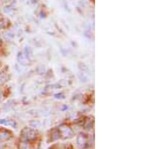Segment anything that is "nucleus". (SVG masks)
Returning a JSON list of instances; mask_svg holds the SVG:
<instances>
[{
	"mask_svg": "<svg viewBox=\"0 0 150 149\" xmlns=\"http://www.w3.org/2000/svg\"><path fill=\"white\" fill-rule=\"evenodd\" d=\"M21 137L24 141L34 140L36 138V132L31 128H24L21 132Z\"/></svg>",
	"mask_w": 150,
	"mask_h": 149,
	"instance_id": "1",
	"label": "nucleus"
},
{
	"mask_svg": "<svg viewBox=\"0 0 150 149\" xmlns=\"http://www.w3.org/2000/svg\"><path fill=\"white\" fill-rule=\"evenodd\" d=\"M59 135L63 139L71 138L72 136H73V130H72L69 126L63 124V125H61L59 127Z\"/></svg>",
	"mask_w": 150,
	"mask_h": 149,
	"instance_id": "2",
	"label": "nucleus"
},
{
	"mask_svg": "<svg viewBox=\"0 0 150 149\" xmlns=\"http://www.w3.org/2000/svg\"><path fill=\"white\" fill-rule=\"evenodd\" d=\"M87 137L85 135H83V134H79L78 137H77V145H78V147L80 149H84L87 146Z\"/></svg>",
	"mask_w": 150,
	"mask_h": 149,
	"instance_id": "3",
	"label": "nucleus"
},
{
	"mask_svg": "<svg viewBox=\"0 0 150 149\" xmlns=\"http://www.w3.org/2000/svg\"><path fill=\"white\" fill-rule=\"evenodd\" d=\"M17 60L21 65H28L29 64V58L23 53V52H19L18 53Z\"/></svg>",
	"mask_w": 150,
	"mask_h": 149,
	"instance_id": "4",
	"label": "nucleus"
},
{
	"mask_svg": "<svg viewBox=\"0 0 150 149\" xmlns=\"http://www.w3.org/2000/svg\"><path fill=\"white\" fill-rule=\"evenodd\" d=\"M11 138V133L6 129H0V139L1 140H8V139Z\"/></svg>",
	"mask_w": 150,
	"mask_h": 149,
	"instance_id": "5",
	"label": "nucleus"
},
{
	"mask_svg": "<svg viewBox=\"0 0 150 149\" xmlns=\"http://www.w3.org/2000/svg\"><path fill=\"white\" fill-rule=\"evenodd\" d=\"M19 149H32L27 141H23V142L19 143Z\"/></svg>",
	"mask_w": 150,
	"mask_h": 149,
	"instance_id": "6",
	"label": "nucleus"
},
{
	"mask_svg": "<svg viewBox=\"0 0 150 149\" xmlns=\"http://www.w3.org/2000/svg\"><path fill=\"white\" fill-rule=\"evenodd\" d=\"M0 123L3 124V125H5V126H15V123H14L13 121L8 122L7 120H4V121H3V119L0 120Z\"/></svg>",
	"mask_w": 150,
	"mask_h": 149,
	"instance_id": "7",
	"label": "nucleus"
},
{
	"mask_svg": "<svg viewBox=\"0 0 150 149\" xmlns=\"http://www.w3.org/2000/svg\"><path fill=\"white\" fill-rule=\"evenodd\" d=\"M23 53H24V52H23ZM24 54H25L27 57L32 56V50L30 49V47H27V46L25 47V53H24Z\"/></svg>",
	"mask_w": 150,
	"mask_h": 149,
	"instance_id": "8",
	"label": "nucleus"
},
{
	"mask_svg": "<svg viewBox=\"0 0 150 149\" xmlns=\"http://www.w3.org/2000/svg\"><path fill=\"white\" fill-rule=\"evenodd\" d=\"M2 27V21H1V19H0V28Z\"/></svg>",
	"mask_w": 150,
	"mask_h": 149,
	"instance_id": "9",
	"label": "nucleus"
},
{
	"mask_svg": "<svg viewBox=\"0 0 150 149\" xmlns=\"http://www.w3.org/2000/svg\"><path fill=\"white\" fill-rule=\"evenodd\" d=\"M1 99H2V94L0 93V101H1Z\"/></svg>",
	"mask_w": 150,
	"mask_h": 149,
	"instance_id": "10",
	"label": "nucleus"
},
{
	"mask_svg": "<svg viewBox=\"0 0 150 149\" xmlns=\"http://www.w3.org/2000/svg\"><path fill=\"white\" fill-rule=\"evenodd\" d=\"M3 2H6V1H9V0H2Z\"/></svg>",
	"mask_w": 150,
	"mask_h": 149,
	"instance_id": "11",
	"label": "nucleus"
},
{
	"mask_svg": "<svg viewBox=\"0 0 150 149\" xmlns=\"http://www.w3.org/2000/svg\"><path fill=\"white\" fill-rule=\"evenodd\" d=\"M0 148H1V145H0Z\"/></svg>",
	"mask_w": 150,
	"mask_h": 149,
	"instance_id": "12",
	"label": "nucleus"
}]
</instances>
